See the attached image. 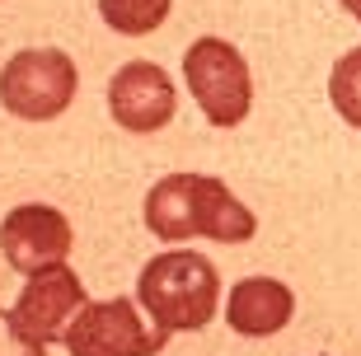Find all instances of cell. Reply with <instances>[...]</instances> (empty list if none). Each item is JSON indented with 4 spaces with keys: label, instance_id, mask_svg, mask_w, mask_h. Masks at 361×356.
Masks as SVG:
<instances>
[{
    "label": "cell",
    "instance_id": "1",
    "mask_svg": "<svg viewBox=\"0 0 361 356\" xmlns=\"http://www.w3.org/2000/svg\"><path fill=\"white\" fill-rule=\"evenodd\" d=\"M146 230L164 244L216 239V244H249L258 216L212 173H169L146 192Z\"/></svg>",
    "mask_w": 361,
    "mask_h": 356
},
{
    "label": "cell",
    "instance_id": "2",
    "mask_svg": "<svg viewBox=\"0 0 361 356\" xmlns=\"http://www.w3.org/2000/svg\"><path fill=\"white\" fill-rule=\"evenodd\" d=\"M136 300L150 309L155 329L169 333H197L216 319V300H221V272L212 258L202 253H155L141 267L136 281Z\"/></svg>",
    "mask_w": 361,
    "mask_h": 356
},
{
    "label": "cell",
    "instance_id": "3",
    "mask_svg": "<svg viewBox=\"0 0 361 356\" xmlns=\"http://www.w3.org/2000/svg\"><path fill=\"white\" fill-rule=\"evenodd\" d=\"M80 70L61 47H28L14 52L0 70V104L24 122H52L75 104Z\"/></svg>",
    "mask_w": 361,
    "mask_h": 356
},
{
    "label": "cell",
    "instance_id": "4",
    "mask_svg": "<svg viewBox=\"0 0 361 356\" xmlns=\"http://www.w3.org/2000/svg\"><path fill=\"white\" fill-rule=\"evenodd\" d=\"M183 80L212 127H240L254 108V80L235 42L197 38L183 56Z\"/></svg>",
    "mask_w": 361,
    "mask_h": 356
},
{
    "label": "cell",
    "instance_id": "5",
    "mask_svg": "<svg viewBox=\"0 0 361 356\" xmlns=\"http://www.w3.org/2000/svg\"><path fill=\"white\" fill-rule=\"evenodd\" d=\"M164 347L160 329H146L132 300L85 305L66 329L71 356H155Z\"/></svg>",
    "mask_w": 361,
    "mask_h": 356
},
{
    "label": "cell",
    "instance_id": "6",
    "mask_svg": "<svg viewBox=\"0 0 361 356\" xmlns=\"http://www.w3.org/2000/svg\"><path fill=\"white\" fill-rule=\"evenodd\" d=\"M174 108H178V90L169 70L155 66V61H127L118 66L113 85H108V113L118 122L122 132H136V136H150L174 122Z\"/></svg>",
    "mask_w": 361,
    "mask_h": 356
},
{
    "label": "cell",
    "instance_id": "7",
    "mask_svg": "<svg viewBox=\"0 0 361 356\" xmlns=\"http://www.w3.org/2000/svg\"><path fill=\"white\" fill-rule=\"evenodd\" d=\"M71 244V221L56 207H42V202H28V207H14L5 221H0V253L10 258V267L38 277L47 267L66 263Z\"/></svg>",
    "mask_w": 361,
    "mask_h": 356
},
{
    "label": "cell",
    "instance_id": "8",
    "mask_svg": "<svg viewBox=\"0 0 361 356\" xmlns=\"http://www.w3.org/2000/svg\"><path fill=\"white\" fill-rule=\"evenodd\" d=\"M80 309H85V286L66 263L28 277V286L19 290V300H14V319H19L24 333L38 338L42 347L56 343V338H66L71 319L80 314Z\"/></svg>",
    "mask_w": 361,
    "mask_h": 356
},
{
    "label": "cell",
    "instance_id": "9",
    "mask_svg": "<svg viewBox=\"0 0 361 356\" xmlns=\"http://www.w3.org/2000/svg\"><path fill=\"white\" fill-rule=\"evenodd\" d=\"M291 314H295V295L277 277H244L230 290L226 305L230 329L244 333V338H272L291 324Z\"/></svg>",
    "mask_w": 361,
    "mask_h": 356
},
{
    "label": "cell",
    "instance_id": "10",
    "mask_svg": "<svg viewBox=\"0 0 361 356\" xmlns=\"http://www.w3.org/2000/svg\"><path fill=\"white\" fill-rule=\"evenodd\" d=\"M169 5L174 0H99V14L113 33H127V38H146L169 19Z\"/></svg>",
    "mask_w": 361,
    "mask_h": 356
},
{
    "label": "cell",
    "instance_id": "11",
    "mask_svg": "<svg viewBox=\"0 0 361 356\" xmlns=\"http://www.w3.org/2000/svg\"><path fill=\"white\" fill-rule=\"evenodd\" d=\"M329 99H334L338 118L361 132V47L338 56V66L329 70Z\"/></svg>",
    "mask_w": 361,
    "mask_h": 356
},
{
    "label": "cell",
    "instance_id": "12",
    "mask_svg": "<svg viewBox=\"0 0 361 356\" xmlns=\"http://www.w3.org/2000/svg\"><path fill=\"white\" fill-rule=\"evenodd\" d=\"M0 356H47V347L24 333L14 309H0Z\"/></svg>",
    "mask_w": 361,
    "mask_h": 356
},
{
    "label": "cell",
    "instance_id": "13",
    "mask_svg": "<svg viewBox=\"0 0 361 356\" xmlns=\"http://www.w3.org/2000/svg\"><path fill=\"white\" fill-rule=\"evenodd\" d=\"M338 5H343V10H348L352 19H357V24H361V0H338Z\"/></svg>",
    "mask_w": 361,
    "mask_h": 356
}]
</instances>
